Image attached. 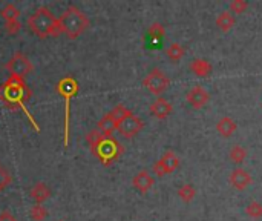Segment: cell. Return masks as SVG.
<instances>
[{"instance_id": "6da1fadb", "label": "cell", "mask_w": 262, "mask_h": 221, "mask_svg": "<svg viewBox=\"0 0 262 221\" xmlns=\"http://www.w3.org/2000/svg\"><path fill=\"white\" fill-rule=\"evenodd\" d=\"M31 89L28 88L25 79H20L17 76H10L2 85H0V100H2L10 109H16L20 108L27 117L30 118L33 128L40 132V126L37 125V121L34 120V117L30 114V111L27 109V103L31 99Z\"/></svg>"}, {"instance_id": "7a4b0ae2", "label": "cell", "mask_w": 262, "mask_h": 221, "mask_svg": "<svg viewBox=\"0 0 262 221\" xmlns=\"http://www.w3.org/2000/svg\"><path fill=\"white\" fill-rule=\"evenodd\" d=\"M28 27L39 39L57 37L60 34L59 20L49 8L40 7L28 17Z\"/></svg>"}, {"instance_id": "3957f363", "label": "cell", "mask_w": 262, "mask_h": 221, "mask_svg": "<svg viewBox=\"0 0 262 221\" xmlns=\"http://www.w3.org/2000/svg\"><path fill=\"white\" fill-rule=\"evenodd\" d=\"M57 20H59L60 34L68 36L69 39L80 37L91 23L89 19L86 17V14L74 5L68 7Z\"/></svg>"}, {"instance_id": "277c9868", "label": "cell", "mask_w": 262, "mask_h": 221, "mask_svg": "<svg viewBox=\"0 0 262 221\" xmlns=\"http://www.w3.org/2000/svg\"><path fill=\"white\" fill-rule=\"evenodd\" d=\"M80 91L78 82L72 76L63 77L57 83V92L65 99V121H63V144L68 148L69 144V114H71V99H74Z\"/></svg>"}, {"instance_id": "5b68a950", "label": "cell", "mask_w": 262, "mask_h": 221, "mask_svg": "<svg viewBox=\"0 0 262 221\" xmlns=\"http://www.w3.org/2000/svg\"><path fill=\"white\" fill-rule=\"evenodd\" d=\"M124 152V148L115 137H103L101 141L97 144L95 151L92 152L103 166H111L114 161H117Z\"/></svg>"}, {"instance_id": "8992f818", "label": "cell", "mask_w": 262, "mask_h": 221, "mask_svg": "<svg viewBox=\"0 0 262 221\" xmlns=\"http://www.w3.org/2000/svg\"><path fill=\"white\" fill-rule=\"evenodd\" d=\"M5 68L8 69L10 76H17L20 79H25L27 76H30L34 71V65L30 60L28 56H25L23 53H16L10 62H7Z\"/></svg>"}, {"instance_id": "52a82bcc", "label": "cell", "mask_w": 262, "mask_h": 221, "mask_svg": "<svg viewBox=\"0 0 262 221\" xmlns=\"http://www.w3.org/2000/svg\"><path fill=\"white\" fill-rule=\"evenodd\" d=\"M170 85L169 77L158 68H153L144 79H143V86H146L152 94L160 95L163 94Z\"/></svg>"}, {"instance_id": "ba28073f", "label": "cell", "mask_w": 262, "mask_h": 221, "mask_svg": "<svg viewBox=\"0 0 262 221\" xmlns=\"http://www.w3.org/2000/svg\"><path fill=\"white\" fill-rule=\"evenodd\" d=\"M0 16L5 19V30L10 36H16L20 31V28H22V25L19 22L20 11L14 4H7L2 8V11H0Z\"/></svg>"}, {"instance_id": "9c48e42d", "label": "cell", "mask_w": 262, "mask_h": 221, "mask_svg": "<svg viewBox=\"0 0 262 221\" xmlns=\"http://www.w3.org/2000/svg\"><path fill=\"white\" fill-rule=\"evenodd\" d=\"M143 128H144V121H143L138 115H135L132 111H129V114L120 121L117 131H118L123 137L132 138V137L137 135Z\"/></svg>"}, {"instance_id": "30bf717a", "label": "cell", "mask_w": 262, "mask_h": 221, "mask_svg": "<svg viewBox=\"0 0 262 221\" xmlns=\"http://www.w3.org/2000/svg\"><path fill=\"white\" fill-rule=\"evenodd\" d=\"M186 99H187V103H189L192 108L199 109V108H202V106H205V105L208 103L210 94H208L201 85H196V86H193V88L187 92Z\"/></svg>"}, {"instance_id": "8fae6325", "label": "cell", "mask_w": 262, "mask_h": 221, "mask_svg": "<svg viewBox=\"0 0 262 221\" xmlns=\"http://www.w3.org/2000/svg\"><path fill=\"white\" fill-rule=\"evenodd\" d=\"M228 180H230V184H231L234 189H238V190H244V189H247V187L251 184V181H253L251 175H250L247 170L241 169V167H238V169L231 170V174H230Z\"/></svg>"}, {"instance_id": "7c38bea8", "label": "cell", "mask_w": 262, "mask_h": 221, "mask_svg": "<svg viewBox=\"0 0 262 221\" xmlns=\"http://www.w3.org/2000/svg\"><path fill=\"white\" fill-rule=\"evenodd\" d=\"M132 184H134V187L138 190V192H141V193H146V192H149L150 189H152V186L155 184V180H153V177L147 172V170H140L134 178H132Z\"/></svg>"}, {"instance_id": "4fadbf2b", "label": "cell", "mask_w": 262, "mask_h": 221, "mask_svg": "<svg viewBox=\"0 0 262 221\" xmlns=\"http://www.w3.org/2000/svg\"><path fill=\"white\" fill-rule=\"evenodd\" d=\"M149 111H150V114L153 115V117H156V118H160V120H164V118H167L170 114H172V111H173V108H172V105L166 100V99H156L152 105H150V108H149Z\"/></svg>"}, {"instance_id": "5bb4252c", "label": "cell", "mask_w": 262, "mask_h": 221, "mask_svg": "<svg viewBox=\"0 0 262 221\" xmlns=\"http://www.w3.org/2000/svg\"><path fill=\"white\" fill-rule=\"evenodd\" d=\"M30 197L33 198L34 204H43V203L51 197V189L48 187V184H46V183L39 181V183H36V184L31 187V190H30Z\"/></svg>"}, {"instance_id": "9a60e30c", "label": "cell", "mask_w": 262, "mask_h": 221, "mask_svg": "<svg viewBox=\"0 0 262 221\" xmlns=\"http://www.w3.org/2000/svg\"><path fill=\"white\" fill-rule=\"evenodd\" d=\"M189 68L198 77H208L212 74V71H213L212 63L207 62V60H204V59H195V60H192L190 65H189Z\"/></svg>"}, {"instance_id": "2e32d148", "label": "cell", "mask_w": 262, "mask_h": 221, "mask_svg": "<svg viewBox=\"0 0 262 221\" xmlns=\"http://www.w3.org/2000/svg\"><path fill=\"white\" fill-rule=\"evenodd\" d=\"M158 161L161 163V166H163V169H164L166 174H172V172L176 170L178 166H179V158H178V155H176L175 152H172V151L164 152L163 157H161Z\"/></svg>"}, {"instance_id": "e0dca14e", "label": "cell", "mask_w": 262, "mask_h": 221, "mask_svg": "<svg viewBox=\"0 0 262 221\" xmlns=\"http://www.w3.org/2000/svg\"><path fill=\"white\" fill-rule=\"evenodd\" d=\"M236 128H238L236 121H234L233 118H230V117H222V118H219L218 123H216V131H218L222 137H231V135L234 134Z\"/></svg>"}, {"instance_id": "ac0fdd59", "label": "cell", "mask_w": 262, "mask_h": 221, "mask_svg": "<svg viewBox=\"0 0 262 221\" xmlns=\"http://www.w3.org/2000/svg\"><path fill=\"white\" fill-rule=\"evenodd\" d=\"M118 125L112 120V117L109 114H106L98 123H97V129L104 135V137H111L114 134V131H117Z\"/></svg>"}, {"instance_id": "d6986e66", "label": "cell", "mask_w": 262, "mask_h": 221, "mask_svg": "<svg viewBox=\"0 0 262 221\" xmlns=\"http://www.w3.org/2000/svg\"><path fill=\"white\" fill-rule=\"evenodd\" d=\"M234 23H236L234 17H233L230 13H227V11L221 13V14L216 17V27H218L221 31H224V33L230 31V30L234 27Z\"/></svg>"}, {"instance_id": "ffe728a7", "label": "cell", "mask_w": 262, "mask_h": 221, "mask_svg": "<svg viewBox=\"0 0 262 221\" xmlns=\"http://www.w3.org/2000/svg\"><path fill=\"white\" fill-rule=\"evenodd\" d=\"M166 54H167V57H169L170 60L178 62V60H181V59L186 56V50H184V46L179 45V43H172V45L166 50Z\"/></svg>"}, {"instance_id": "44dd1931", "label": "cell", "mask_w": 262, "mask_h": 221, "mask_svg": "<svg viewBox=\"0 0 262 221\" xmlns=\"http://www.w3.org/2000/svg\"><path fill=\"white\" fill-rule=\"evenodd\" d=\"M147 36H149V39H150L152 42H160V40H163V37L166 36V30H164V27H163L161 23L155 22V23L150 25V28H149V31H147Z\"/></svg>"}, {"instance_id": "7402d4cb", "label": "cell", "mask_w": 262, "mask_h": 221, "mask_svg": "<svg viewBox=\"0 0 262 221\" xmlns=\"http://www.w3.org/2000/svg\"><path fill=\"white\" fill-rule=\"evenodd\" d=\"M228 157H230V160L233 163L241 164L245 160V157H247V151H245V148H242L239 144H234V146H231V149L228 152Z\"/></svg>"}, {"instance_id": "603a6c76", "label": "cell", "mask_w": 262, "mask_h": 221, "mask_svg": "<svg viewBox=\"0 0 262 221\" xmlns=\"http://www.w3.org/2000/svg\"><path fill=\"white\" fill-rule=\"evenodd\" d=\"M195 195H196V190H195V187H193L192 184H189V183L182 184V186L178 189V197H179L182 201H186V203H190V201L195 198Z\"/></svg>"}, {"instance_id": "cb8c5ba5", "label": "cell", "mask_w": 262, "mask_h": 221, "mask_svg": "<svg viewBox=\"0 0 262 221\" xmlns=\"http://www.w3.org/2000/svg\"><path fill=\"white\" fill-rule=\"evenodd\" d=\"M30 216L34 221H43L48 216V209L43 204H34L30 210Z\"/></svg>"}, {"instance_id": "d4e9b609", "label": "cell", "mask_w": 262, "mask_h": 221, "mask_svg": "<svg viewBox=\"0 0 262 221\" xmlns=\"http://www.w3.org/2000/svg\"><path fill=\"white\" fill-rule=\"evenodd\" d=\"M103 137H104V135H103L98 129H92V131H89V132L86 134V141H88V144H89V148H91L92 152L95 151L97 144L101 141Z\"/></svg>"}, {"instance_id": "484cf974", "label": "cell", "mask_w": 262, "mask_h": 221, "mask_svg": "<svg viewBox=\"0 0 262 221\" xmlns=\"http://www.w3.org/2000/svg\"><path fill=\"white\" fill-rule=\"evenodd\" d=\"M11 183H13V175L4 164H0V192H4Z\"/></svg>"}, {"instance_id": "4316f807", "label": "cell", "mask_w": 262, "mask_h": 221, "mask_svg": "<svg viewBox=\"0 0 262 221\" xmlns=\"http://www.w3.org/2000/svg\"><path fill=\"white\" fill-rule=\"evenodd\" d=\"M108 114L112 117V120H114L117 125H120V121L129 114V109H127L124 105H117V106H115L111 112H108Z\"/></svg>"}, {"instance_id": "83f0119b", "label": "cell", "mask_w": 262, "mask_h": 221, "mask_svg": "<svg viewBox=\"0 0 262 221\" xmlns=\"http://www.w3.org/2000/svg\"><path fill=\"white\" fill-rule=\"evenodd\" d=\"M245 212L248 216L251 218H260L262 216V204H259L257 201H251L247 207H245Z\"/></svg>"}, {"instance_id": "f1b7e54d", "label": "cell", "mask_w": 262, "mask_h": 221, "mask_svg": "<svg viewBox=\"0 0 262 221\" xmlns=\"http://www.w3.org/2000/svg\"><path fill=\"white\" fill-rule=\"evenodd\" d=\"M248 10V2L245 0H231L230 2V11L236 14H242Z\"/></svg>"}, {"instance_id": "f546056e", "label": "cell", "mask_w": 262, "mask_h": 221, "mask_svg": "<svg viewBox=\"0 0 262 221\" xmlns=\"http://www.w3.org/2000/svg\"><path fill=\"white\" fill-rule=\"evenodd\" d=\"M0 221H17V218L10 210H4L0 213Z\"/></svg>"}, {"instance_id": "4dcf8cb0", "label": "cell", "mask_w": 262, "mask_h": 221, "mask_svg": "<svg viewBox=\"0 0 262 221\" xmlns=\"http://www.w3.org/2000/svg\"><path fill=\"white\" fill-rule=\"evenodd\" d=\"M60 221H62V219H60Z\"/></svg>"}]
</instances>
